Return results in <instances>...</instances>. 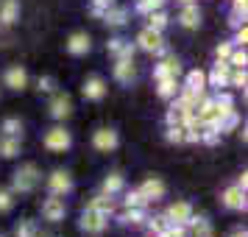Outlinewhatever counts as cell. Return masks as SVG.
<instances>
[{"label": "cell", "mask_w": 248, "mask_h": 237, "mask_svg": "<svg viewBox=\"0 0 248 237\" xmlns=\"http://www.w3.org/2000/svg\"><path fill=\"white\" fill-rule=\"evenodd\" d=\"M145 204H148V198L140 190L125 195V209H145Z\"/></svg>", "instance_id": "cell-29"}, {"label": "cell", "mask_w": 248, "mask_h": 237, "mask_svg": "<svg viewBox=\"0 0 248 237\" xmlns=\"http://www.w3.org/2000/svg\"><path fill=\"white\" fill-rule=\"evenodd\" d=\"M156 237H187V232H184V226H179V223H170L165 232H159Z\"/></svg>", "instance_id": "cell-37"}, {"label": "cell", "mask_w": 248, "mask_h": 237, "mask_svg": "<svg viewBox=\"0 0 248 237\" xmlns=\"http://www.w3.org/2000/svg\"><path fill=\"white\" fill-rule=\"evenodd\" d=\"M90 209H95V212H103V215H112L114 212V201L109 192H101V195H95L90 201Z\"/></svg>", "instance_id": "cell-20"}, {"label": "cell", "mask_w": 248, "mask_h": 237, "mask_svg": "<svg viewBox=\"0 0 248 237\" xmlns=\"http://www.w3.org/2000/svg\"><path fill=\"white\" fill-rule=\"evenodd\" d=\"M95 3H101V6H106V9H109V6H112L114 0H95Z\"/></svg>", "instance_id": "cell-47"}, {"label": "cell", "mask_w": 248, "mask_h": 237, "mask_svg": "<svg viewBox=\"0 0 248 237\" xmlns=\"http://www.w3.org/2000/svg\"><path fill=\"white\" fill-rule=\"evenodd\" d=\"M64 212H67V206H64V198L62 195H53L50 192V198L42 201V215H45V221H50V223L64 221Z\"/></svg>", "instance_id": "cell-3"}, {"label": "cell", "mask_w": 248, "mask_h": 237, "mask_svg": "<svg viewBox=\"0 0 248 237\" xmlns=\"http://www.w3.org/2000/svg\"><path fill=\"white\" fill-rule=\"evenodd\" d=\"M162 3H165V0H140V3H137V12L151 14V12H156V9H162Z\"/></svg>", "instance_id": "cell-33"}, {"label": "cell", "mask_w": 248, "mask_h": 237, "mask_svg": "<svg viewBox=\"0 0 248 237\" xmlns=\"http://www.w3.org/2000/svg\"><path fill=\"white\" fill-rule=\"evenodd\" d=\"M165 25H168V14L165 12H151L148 14V28H154V31H162V28H165Z\"/></svg>", "instance_id": "cell-30"}, {"label": "cell", "mask_w": 248, "mask_h": 237, "mask_svg": "<svg viewBox=\"0 0 248 237\" xmlns=\"http://www.w3.org/2000/svg\"><path fill=\"white\" fill-rule=\"evenodd\" d=\"M229 62H217L215 64V70L209 73V81H212V87H226L229 84Z\"/></svg>", "instance_id": "cell-21"}, {"label": "cell", "mask_w": 248, "mask_h": 237, "mask_svg": "<svg viewBox=\"0 0 248 237\" xmlns=\"http://www.w3.org/2000/svg\"><path fill=\"white\" fill-rule=\"evenodd\" d=\"M12 206H14V192L12 190H0V215L12 212Z\"/></svg>", "instance_id": "cell-36"}, {"label": "cell", "mask_w": 248, "mask_h": 237, "mask_svg": "<svg viewBox=\"0 0 248 237\" xmlns=\"http://www.w3.org/2000/svg\"><path fill=\"white\" fill-rule=\"evenodd\" d=\"M229 84H232V87H240V90H243V87H246V84H248L246 67H237L234 73H232V76H229Z\"/></svg>", "instance_id": "cell-34"}, {"label": "cell", "mask_w": 248, "mask_h": 237, "mask_svg": "<svg viewBox=\"0 0 248 237\" xmlns=\"http://www.w3.org/2000/svg\"><path fill=\"white\" fill-rule=\"evenodd\" d=\"M246 62H248L246 50H232V56H229V64L232 67H246Z\"/></svg>", "instance_id": "cell-39"}, {"label": "cell", "mask_w": 248, "mask_h": 237, "mask_svg": "<svg viewBox=\"0 0 248 237\" xmlns=\"http://www.w3.org/2000/svg\"><path fill=\"white\" fill-rule=\"evenodd\" d=\"M20 154V137H0V157L3 159H12Z\"/></svg>", "instance_id": "cell-19"}, {"label": "cell", "mask_w": 248, "mask_h": 237, "mask_svg": "<svg viewBox=\"0 0 248 237\" xmlns=\"http://www.w3.org/2000/svg\"><path fill=\"white\" fill-rule=\"evenodd\" d=\"M20 17V0H0V23L12 25Z\"/></svg>", "instance_id": "cell-13"}, {"label": "cell", "mask_w": 248, "mask_h": 237, "mask_svg": "<svg viewBox=\"0 0 248 237\" xmlns=\"http://www.w3.org/2000/svg\"><path fill=\"white\" fill-rule=\"evenodd\" d=\"M39 90L50 92V90H53V79H39Z\"/></svg>", "instance_id": "cell-43"}, {"label": "cell", "mask_w": 248, "mask_h": 237, "mask_svg": "<svg viewBox=\"0 0 248 237\" xmlns=\"http://www.w3.org/2000/svg\"><path fill=\"white\" fill-rule=\"evenodd\" d=\"M120 190H123V176L120 173H109L106 181H103V192L114 195V192H120Z\"/></svg>", "instance_id": "cell-27"}, {"label": "cell", "mask_w": 248, "mask_h": 237, "mask_svg": "<svg viewBox=\"0 0 248 237\" xmlns=\"http://www.w3.org/2000/svg\"><path fill=\"white\" fill-rule=\"evenodd\" d=\"M114 79L120 81V84H131V81L137 79L134 59H117V64H114Z\"/></svg>", "instance_id": "cell-9"}, {"label": "cell", "mask_w": 248, "mask_h": 237, "mask_svg": "<svg viewBox=\"0 0 248 237\" xmlns=\"http://www.w3.org/2000/svg\"><path fill=\"white\" fill-rule=\"evenodd\" d=\"M140 192L145 195L148 201H156V198H162L165 195V181L162 179H148L142 187H140Z\"/></svg>", "instance_id": "cell-17"}, {"label": "cell", "mask_w": 248, "mask_h": 237, "mask_svg": "<svg viewBox=\"0 0 248 237\" xmlns=\"http://www.w3.org/2000/svg\"><path fill=\"white\" fill-rule=\"evenodd\" d=\"M50 114L56 117V120H64L73 114V101H70V95H56L53 101H50Z\"/></svg>", "instance_id": "cell-12"}, {"label": "cell", "mask_w": 248, "mask_h": 237, "mask_svg": "<svg viewBox=\"0 0 248 237\" xmlns=\"http://www.w3.org/2000/svg\"><path fill=\"white\" fill-rule=\"evenodd\" d=\"M6 87L12 90H25L28 87V73L23 67H9L6 70Z\"/></svg>", "instance_id": "cell-14"}, {"label": "cell", "mask_w": 248, "mask_h": 237, "mask_svg": "<svg viewBox=\"0 0 248 237\" xmlns=\"http://www.w3.org/2000/svg\"><path fill=\"white\" fill-rule=\"evenodd\" d=\"M67 50L73 53V56H84V53H90V36L87 34H73L67 39Z\"/></svg>", "instance_id": "cell-16"}, {"label": "cell", "mask_w": 248, "mask_h": 237, "mask_svg": "<svg viewBox=\"0 0 248 237\" xmlns=\"http://www.w3.org/2000/svg\"><path fill=\"white\" fill-rule=\"evenodd\" d=\"M142 221H148V218H145V209H128V212L123 215V223H134V226H140Z\"/></svg>", "instance_id": "cell-35"}, {"label": "cell", "mask_w": 248, "mask_h": 237, "mask_svg": "<svg viewBox=\"0 0 248 237\" xmlns=\"http://www.w3.org/2000/svg\"><path fill=\"white\" fill-rule=\"evenodd\" d=\"M117 131H112V128H98L95 131V137H92V145L98 148V151H114L117 148Z\"/></svg>", "instance_id": "cell-8"}, {"label": "cell", "mask_w": 248, "mask_h": 237, "mask_svg": "<svg viewBox=\"0 0 248 237\" xmlns=\"http://www.w3.org/2000/svg\"><path fill=\"white\" fill-rule=\"evenodd\" d=\"M106 218L109 215L103 212H95V209H84V215H81V232H87V235H101L103 229H106Z\"/></svg>", "instance_id": "cell-2"}, {"label": "cell", "mask_w": 248, "mask_h": 237, "mask_svg": "<svg viewBox=\"0 0 248 237\" xmlns=\"http://www.w3.org/2000/svg\"><path fill=\"white\" fill-rule=\"evenodd\" d=\"M39 184V168L34 162H28L23 168L14 173V184H12V192H31Z\"/></svg>", "instance_id": "cell-1"}, {"label": "cell", "mask_w": 248, "mask_h": 237, "mask_svg": "<svg viewBox=\"0 0 248 237\" xmlns=\"http://www.w3.org/2000/svg\"><path fill=\"white\" fill-rule=\"evenodd\" d=\"M246 9H248V0H234V12L246 14Z\"/></svg>", "instance_id": "cell-44"}, {"label": "cell", "mask_w": 248, "mask_h": 237, "mask_svg": "<svg viewBox=\"0 0 248 237\" xmlns=\"http://www.w3.org/2000/svg\"><path fill=\"white\" fill-rule=\"evenodd\" d=\"M165 218H168L170 223L187 226V223H190V218H192V206H190L187 201H176V204L168 209V215H165Z\"/></svg>", "instance_id": "cell-7"}, {"label": "cell", "mask_w": 248, "mask_h": 237, "mask_svg": "<svg viewBox=\"0 0 248 237\" xmlns=\"http://www.w3.org/2000/svg\"><path fill=\"white\" fill-rule=\"evenodd\" d=\"M203 87H206V76H203L201 70H192L190 76H187V90L203 92Z\"/></svg>", "instance_id": "cell-26"}, {"label": "cell", "mask_w": 248, "mask_h": 237, "mask_svg": "<svg viewBox=\"0 0 248 237\" xmlns=\"http://www.w3.org/2000/svg\"><path fill=\"white\" fill-rule=\"evenodd\" d=\"M232 50H234V47L229 45V42H223V45H217V62H229V56H232Z\"/></svg>", "instance_id": "cell-41"}, {"label": "cell", "mask_w": 248, "mask_h": 237, "mask_svg": "<svg viewBox=\"0 0 248 237\" xmlns=\"http://www.w3.org/2000/svg\"><path fill=\"white\" fill-rule=\"evenodd\" d=\"M148 221H151V223H148V226H151V232H156V235H159V232H165V229L170 226V221L165 218V215H162V218H148Z\"/></svg>", "instance_id": "cell-40"}, {"label": "cell", "mask_w": 248, "mask_h": 237, "mask_svg": "<svg viewBox=\"0 0 248 237\" xmlns=\"http://www.w3.org/2000/svg\"><path fill=\"white\" fill-rule=\"evenodd\" d=\"M109 53H114L117 59H131L134 56V45L125 42V39H112L109 42Z\"/></svg>", "instance_id": "cell-22"}, {"label": "cell", "mask_w": 248, "mask_h": 237, "mask_svg": "<svg viewBox=\"0 0 248 237\" xmlns=\"http://www.w3.org/2000/svg\"><path fill=\"white\" fill-rule=\"evenodd\" d=\"M179 20L184 28H198V23H201V12H198V6H192V3H187L184 9H181Z\"/></svg>", "instance_id": "cell-18"}, {"label": "cell", "mask_w": 248, "mask_h": 237, "mask_svg": "<svg viewBox=\"0 0 248 237\" xmlns=\"http://www.w3.org/2000/svg\"><path fill=\"white\" fill-rule=\"evenodd\" d=\"M137 45L142 47L145 53H165V45H162V34L154 31V28H145L142 34L137 36Z\"/></svg>", "instance_id": "cell-5"}, {"label": "cell", "mask_w": 248, "mask_h": 237, "mask_svg": "<svg viewBox=\"0 0 248 237\" xmlns=\"http://www.w3.org/2000/svg\"><path fill=\"white\" fill-rule=\"evenodd\" d=\"M223 204L229 209H246V190H240V187H229L223 192Z\"/></svg>", "instance_id": "cell-15"}, {"label": "cell", "mask_w": 248, "mask_h": 237, "mask_svg": "<svg viewBox=\"0 0 248 237\" xmlns=\"http://www.w3.org/2000/svg\"><path fill=\"white\" fill-rule=\"evenodd\" d=\"M165 137H168V142H184V126H170Z\"/></svg>", "instance_id": "cell-38"}, {"label": "cell", "mask_w": 248, "mask_h": 237, "mask_svg": "<svg viewBox=\"0 0 248 237\" xmlns=\"http://www.w3.org/2000/svg\"><path fill=\"white\" fill-rule=\"evenodd\" d=\"M232 237H248V232H246V229H234V232H232Z\"/></svg>", "instance_id": "cell-46"}, {"label": "cell", "mask_w": 248, "mask_h": 237, "mask_svg": "<svg viewBox=\"0 0 248 237\" xmlns=\"http://www.w3.org/2000/svg\"><path fill=\"white\" fill-rule=\"evenodd\" d=\"M187 114H190V109H184V106H179V103H173V109L168 112V126H184Z\"/></svg>", "instance_id": "cell-25"}, {"label": "cell", "mask_w": 248, "mask_h": 237, "mask_svg": "<svg viewBox=\"0 0 248 237\" xmlns=\"http://www.w3.org/2000/svg\"><path fill=\"white\" fill-rule=\"evenodd\" d=\"M187 226H192V235L195 237H212V223L206 218H190Z\"/></svg>", "instance_id": "cell-23"}, {"label": "cell", "mask_w": 248, "mask_h": 237, "mask_svg": "<svg viewBox=\"0 0 248 237\" xmlns=\"http://www.w3.org/2000/svg\"><path fill=\"white\" fill-rule=\"evenodd\" d=\"M237 187H240V190H246V187H248V176H246V173L237 179Z\"/></svg>", "instance_id": "cell-45"}, {"label": "cell", "mask_w": 248, "mask_h": 237, "mask_svg": "<svg viewBox=\"0 0 248 237\" xmlns=\"http://www.w3.org/2000/svg\"><path fill=\"white\" fill-rule=\"evenodd\" d=\"M42 142H45L47 151H67V148L73 145V137H70V131H64V128L56 126V128H50V131L45 134Z\"/></svg>", "instance_id": "cell-4"}, {"label": "cell", "mask_w": 248, "mask_h": 237, "mask_svg": "<svg viewBox=\"0 0 248 237\" xmlns=\"http://www.w3.org/2000/svg\"><path fill=\"white\" fill-rule=\"evenodd\" d=\"M179 3H184V6H187V3H192V0H179Z\"/></svg>", "instance_id": "cell-48"}, {"label": "cell", "mask_w": 248, "mask_h": 237, "mask_svg": "<svg viewBox=\"0 0 248 237\" xmlns=\"http://www.w3.org/2000/svg\"><path fill=\"white\" fill-rule=\"evenodd\" d=\"M0 131H3L6 137H20V134H23V123H20L17 117H9V120H3Z\"/></svg>", "instance_id": "cell-28"}, {"label": "cell", "mask_w": 248, "mask_h": 237, "mask_svg": "<svg viewBox=\"0 0 248 237\" xmlns=\"http://www.w3.org/2000/svg\"><path fill=\"white\" fill-rule=\"evenodd\" d=\"M47 190L53 192V195H64V192L73 190V179H70L67 170H53L50 179H47Z\"/></svg>", "instance_id": "cell-6"}, {"label": "cell", "mask_w": 248, "mask_h": 237, "mask_svg": "<svg viewBox=\"0 0 248 237\" xmlns=\"http://www.w3.org/2000/svg\"><path fill=\"white\" fill-rule=\"evenodd\" d=\"M179 73H181V62L176 56H168L162 64H156V70H154V76H156L159 81L162 79H176Z\"/></svg>", "instance_id": "cell-11"}, {"label": "cell", "mask_w": 248, "mask_h": 237, "mask_svg": "<svg viewBox=\"0 0 248 237\" xmlns=\"http://www.w3.org/2000/svg\"><path fill=\"white\" fill-rule=\"evenodd\" d=\"M125 17H128L125 9H106V12H103V20H106L109 25H114V28L125 25Z\"/></svg>", "instance_id": "cell-24"}, {"label": "cell", "mask_w": 248, "mask_h": 237, "mask_svg": "<svg viewBox=\"0 0 248 237\" xmlns=\"http://www.w3.org/2000/svg\"><path fill=\"white\" fill-rule=\"evenodd\" d=\"M176 92H179L176 79H162V81H159V95H162V98H173Z\"/></svg>", "instance_id": "cell-31"}, {"label": "cell", "mask_w": 248, "mask_h": 237, "mask_svg": "<svg viewBox=\"0 0 248 237\" xmlns=\"http://www.w3.org/2000/svg\"><path fill=\"white\" fill-rule=\"evenodd\" d=\"M14 237H36V223L34 221H23V223H17Z\"/></svg>", "instance_id": "cell-32"}, {"label": "cell", "mask_w": 248, "mask_h": 237, "mask_svg": "<svg viewBox=\"0 0 248 237\" xmlns=\"http://www.w3.org/2000/svg\"><path fill=\"white\" fill-rule=\"evenodd\" d=\"M246 39H248V31H246V25H237L234 42H237V45H246Z\"/></svg>", "instance_id": "cell-42"}, {"label": "cell", "mask_w": 248, "mask_h": 237, "mask_svg": "<svg viewBox=\"0 0 248 237\" xmlns=\"http://www.w3.org/2000/svg\"><path fill=\"white\" fill-rule=\"evenodd\" d=\"M103 95H106V84H103L101 76H90L84 81V98L87 101H101Z\"/></svg>", "instance_id": "cell-10"}]
</instances>
